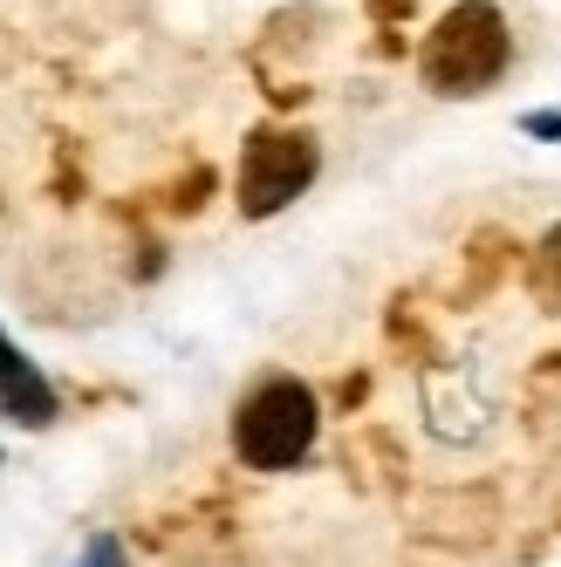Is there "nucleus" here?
I'll list each match as a JSON object with an SVG mask.
<instances>
[{"mask_svg": "<svg viewBox=\"0 0 561 567\" xmlns=\"http://www.w3.org/2000/svg\"><path fill=\"white\" fill-rule=\"evenodd\" d=\"M418 69L438 96H479L507 69V21L493 0H459V8L425 34Z\"/></svg>", "mask_w": 561, "mask_h": 567, "instance_id": "f257e3e1", "label": "nucleus"}, {"mask_svg": "<svg viewBox=\"0 0 561 567\" xmlns=\"http://www.w3.org/2000/svg\"><path fill=\"white\" fill-rule=\"evenodd\" d=\"M315 424H323V411H315V390L295 383V377H274V383H261L247 403H239V417H233V452L247 458L254 472H288V465L308 458Z\"/></svg>", "mask_w": 561, "mask_h": 567, "instance_id": "f03ea898", "label": "nucleus"}, {"mask_svg": "<svg viewBox=\"0 0 561 567\" xmlns=\"http://www.w3.org/2000/svg\"><path fill=\"white\" fill-rule=\"evenodd\" d=\"M315 165H323V151H315L308 131H254L247 157H239V213H247V219L280 213L288 198L308 192Z\"/></svg>", "mask_w": 561, "mask_h": 567, "instance_id": "7ed1b4c3", "label": "nucleus"}, {"mask_svg": "<svg viewBox=\"0 0 561 567\" xmlns=\"http://www.w3.org/2000/svg\"><path fill=\"white\" fill-rule=\"evenodd\" d=\"M0 411H8L14 424H55V390H49V377L34 370V362L0 336Z\"/></svg>", "mask_w": 561, "mask_h": 567, "instance_id": "20e7f679", "label": "nucleus"}, {"mask_svg": "<svg viewBox=\"0 0 561 567\" xmlns=\"http://www.w3.org/2000/svg\"><path fill=\"white\" fill-rule=\"evenodd\" d=\"M534 295H541L548 308H561V226L534 247Z\"/></svg>", "mask_w": 561, "mask_h": 567, "instance_id": "39448f33", "label": "nucleus"}, {"mask_svg": "<svg viewBox=\"0 0 561 567\" xmlns=\"http://www.w3.org/2000/svg\"><path fill=\"white\" fill-rule=\"evenodd\" d=\"M528 131H534V137H561V110H548V116H528Z\"/></svg>", "mask_w": 561, "mask_h": 567, "instance_id": "423d86ee", "label": "nucleus"}, {"mask_svg": "<svg viewBox=\"0 0 561 567\" xmlns=\"http://www.w3.org/2000/svg\"><path fill=\"white\" fill-rule=\"evenodd\" d=\"M90 567H124V560H116V547H110V540H96V547H90Z\"/></svg>", "mask_w": 561, "mask_h": 567, "instance_id": "0eeeda50", "label": "nucleus"}]
</instances>
